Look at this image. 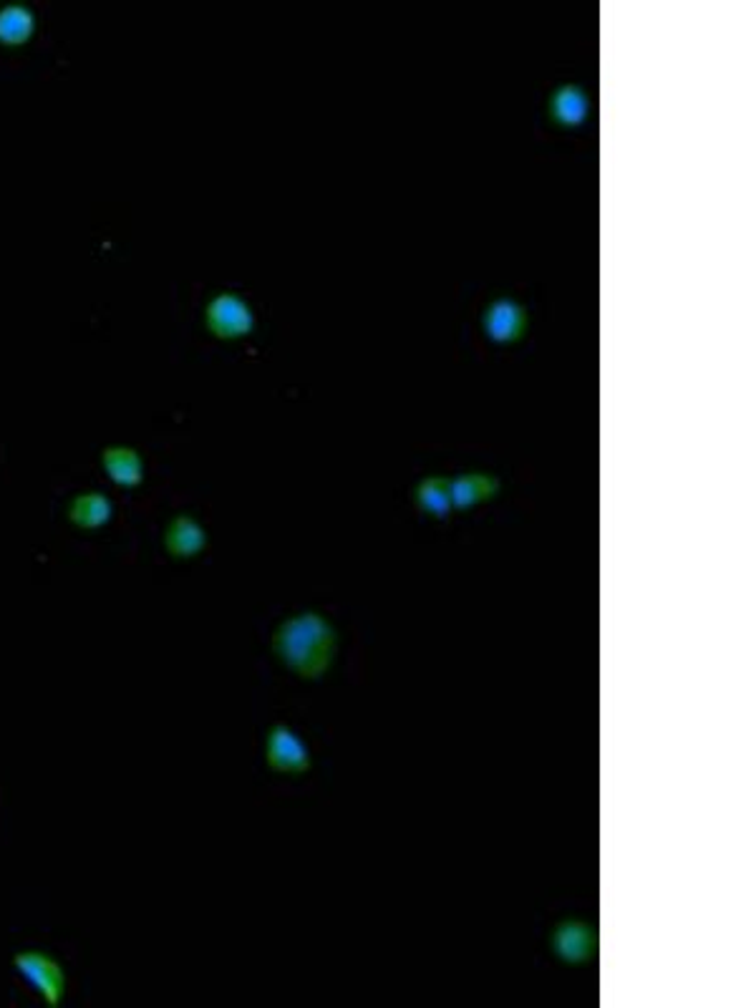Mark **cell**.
<instances>
[{
	"label": "cell",
	"instance_id": "cell-13",
	"mask_svg": "<svg viewBox=\"0 0 756 1008\" xmlns=\"http://www.w3.org/2000/svg\"><path fill=\"white\" fill-rule=\"evenodd\" d=\"M416 505L421 510L434 514V517H446L454 507H452V497H449V487H446L444 477H426L421 479L416 489H414Z\"/></svg>",
	"mask_w": 756,
	"mask_h": 1008
},
{
	"label": "cell",
	"instance_id": "cell-11",
	"mask_svg": "<svg viewBox=\"0 0 756 1008\" xmlns=\"http://www.w3.org/2000/svg\"><path fill=\"white\" fill-rule=\"evenodd\" d=\"M588 111V93L578 84L557 86L549 97V114L560 124H578Z\"/></svg>",
	"mask_w": 756,
	"mask_h": 1008
},
{
	"label": "cell",
	"instance_id": "cell-6",
	"mask_svg": "<svg viewBox=\"0 0 756 1008\" xmlns=\"http://www.w3.org/2000/svg\"><path fill=\"white\" fill-rule=\"evenodd\" d=\"M525 310L512 298H497L494 303H489L485 313V331L494 341H514L525 331Z\"/></svg>",
	"mask_w": 756,
	"mask_h": 1008
},
{
	"label": "cell",
	"instance_id": "cell-1",
	"mask_svg": "<svg viewBox=\"0 0 756 1008\" xmlns=\"http://www.w3.org/2000/svg\"><path fill=\"white\" fill-rule=\"evenodd\" d=\"M336 643L338 639L331 620L313 613V610L282 620L273 635L275 656L305 678H318L331 668L333 656H336Z\"/></svg>",
	"mask_w": 756,
	"mask_h": 1008
},
{
	"label": "cell",
	"instance_id": "cell-7",
	"mask_svg": "<svg viewBox=\"0 0 756 1008\" xmlns=\"http://www.w3.org/2000/svg\"><path fill=\"white\" fill-rule=\"evenodd\" d=\"M446 487H449L452 507L467 510V507L479 502V499L492 497L497 489H500V479L485 472H467L459 474V477L446 479Z\"/></svg>",
	"mask_w": 756,
	"mask_h": 1008
},
{
	"label": "cell",
	"instance_id": "cell-12",
	"mask_svg": "<svg viewBox=\"0 0 756 1008\" xmlns=\"http://www.w3.org/2000/svg\"><path fill=\"white\" fill-rule=\"evenodd\" d=\"M33 11L25 3H5L0 8V41L21 43L33 31Z\"/></svg>",
	"mask_w": 756,
	"mask_h": 1008
},
{
	"label": "cell",
	"instance_id": "cell-2",
	"mask_svg": "<svg viewBox=\"0 0 756 1008\" xmlns=\"http://www.w3.org/2000/svg\"><path fill=\"white\" fill-rule=\"evenodd\" d=\"M13 971L29 984L51 1008H58L66 996V976L62 966L48 955L25 951L13 959Z\"/></svg>",
	"mask_w": 756,
	"mask_h": 1008
},
{
	"label": "cell",
	"instance_id": "cell-4",
	"mask_svg": "<svg viewBox=\"0 0 756 1008\" xmlns=\"http://www.w3.org/2000/svg\"><path fill=\"white\" fill-rule=\"evenodd\" d=\"M204 318H208L210 329L218 335H225V339L247 333L255 323L251 306L237 292H220V296H214L208 303V310H204Z\"/></svg>",
	"mask_w": 756,
	"mask_h": 1008
},
{
	"label": "cell",
	"instance_id": "cell-10",
	"mask_svg": "<svg viewBox=\"0 0 756 1008\" xmlns=\"http://www.w3.org/2000/svg\"><path fill=\"white\" fill-rule=\"evenodd\" d=\"M111 514H114V505H111V499L101 492H84L74 499L71 507H68L71 522L76 528L84 530L104 528L111 520Z\"/></svg>",
	"mask_w": 756,
	"mask_h": 1008
},
{
	"label": "cell",
	"instance_id": "cell-3",
	"mask_svg": "<svg viewBox=\"0 0 756 1008\" xmlns=\"http://www.w3.org/2000/svg\"><path fill=\"white\" fill-rule=\"evenodd\" d=\"M265 760L275 772L303 774L311 769V752L288 723H275L265 739Z\"/></svg>",
	"mask_w": 756,
	"mask_h": 1008
},
{
	"label": "cell",
	"instance_id": "cell-8",
	"mask_svg": "<svg viewBox=\"0 0 756 1008\" xmlns=\"http://www.w3.org/2000/svg\"><path fill=\"white\" fill-rule=\"evenodd\" d=\"M165 545L175 557H192L202 553L208 545V535L200 528V522L189 514H179L167 524Z\"/></svg>",
	"mask_w": 756,
	"mask_h": 1008
},
{
	"label": "cell",
	"instance_id": "cell-5",
	"mask_svg": "<svg viewBox=\"0 0 756 1008\" xmlns=\"http://www.w3.org/2000/svg\"><path fill=\"white\" fill-rule=\"evenodd\" d=\"M596 930L580 920H565L549 933V948L567 963H582L596 953Z\"/></svg>",
	"mask_w": 756,
	"mask_h": 1008
},
{
	"label": "cell",
	"instance_id": "cell-9",
	"mask_svg": "<svg viewBox=\"0 0 756 1008\" xmlns=\"http://www.w3.org/2000/svg\"><path fill=\"white\" fill-rule=\"evenodd\" d=\"M101 462H104L107 474L119 487L132 489L136 485H142L144 462L140 452L132 450V446H109V450L101 454Z\"/></svg>",
	"mask_w": 756,
	"mask_h": 1008
}]
</instances>
